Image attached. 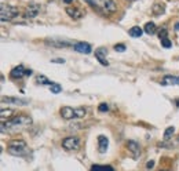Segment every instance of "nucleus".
Masks as SVG:
<instances>
[{
  "label": "nucleus",
  "mask_w": 179,
  "mask_h": 171,
  "mask_svg": "<svg viewBox=\"0 0 179 171\" xmlns=\"http://www.w3.org/2000/svg\"><path fill=\"white\" fill-rule=\"evenodd\" d=\"M32 124V119L25 115H19V116L13 117L11 120H7V123L4 120L2 121V131L6 130H11V131H18L22 128H28Z\"/></svg>",
  "instance_id": "nucleus-1"
},
{
  "label": "nucleus",
  "mask_w": 179,
  "mask_h": 171,
  "mask_svg": "<svg viewBox=\"0 0 179 171\" xmlns=\"http://www.w3.org/2000/svg\"><path fill=\"white\" fill-rule=\"evenodd\" d=\"M87 110L84 108H70V106H64L61 108V116L65 120H72V119H81L85 116Z\"/></svg>",
  "instance_id": "nucleus-2"
},
{
  "label": "nucleus",
  "mask_w": 179,
  "mask_h": 171,
  "mask_svg": "<svg viewBox=\"0 0 179 171\" xmlns=\"http://www.w3.org/2000/svg\"><path fill=\"white\" fill-rule=\"evenodd\" d=\"M7 152L13 156H18V158H22L28 153V146L25 144V141H11L7 146Z\"/></svg>",
  "instance_id": "nucleus-3"
},
{
  "label": "nucleus",
  "mask_w": 179,
  "mask_h": 171,
  "mask_svg": "<svg viewBox=\"0 0 179 171\" xmlns=\"http://www.w3.org/2000/svg\"><path fill=\"white\" fill-rule=\"evenodd\" d=\"M18 8L14 6L2 4V7H0V18H2V21H11L18 15Z\"/></svg>",
  "instance_id": "nucleus-4"
},
{
  "label": "nucleus",
  "mask_w": 179,
  "mask_h": 171,
  "mask_svg": "<svg viewBox=\"0 0 179 171\" xmlns=\"http://www.w3.org/2000/svg\"><path fill=\"white\" fill-rule=\"evenodd\" d=\"M62 148L66 151H76L80 148V139L77 137H68L62 141Z\"/></svg>",
  "instance_id": "nucleus-5"
},
{
  "label": "nucleus",
  "mask_w": 179,
  "mask_h": 171,
  "mask_svg": "<svg viewBox=\"0 0 179 171\" xmlns=\"http://www.w3.org/2000/svg\"><path fill=\"white\" fill-rule=\"evenodd\" d=\"M98 6H99V11H103L106 14L116 11V3L113 0H98Z\"/></svg>",
  "instance_id": "nucleus-6"
},
{
  "label": "nucleus",
  "mask_w": 179,
  "mask_h": 171,
  "mask_svg": "<svg viewBox=\"0 0 179 171\" xmlns=\"http://www.w3.org/2000/svg\"><path fill=\"white\" fill-rule=\"evenodd\" d=\"M40 13V6L37 3H29L25 11V18H34Z\"/></svg>",
  "instance_id": "nucleus-7"
},
{
  "label": "nucleus",
  "mask_w": 179,
  "mask_h": 171,
  "mask_svg": "<svg viewBox=\"0 0 179 171\" xmlns=\"http://www.w3.org/2000/svg\"><path fill=\"white\" fill-rule=\"evenodd\" d=\"M106 55H108V50H106L105 47H99L95 50V58L98 59V61L101 62V65H103V66L109 65L108 59H106Z\"/></svg>",
  "instance_id": "nucleus-8"
},
{
  "label": "nucleus",
  "mask_w": 179,
  "mask_h": 171,
  "mask_svg": "<svg viewBox=\"0 0 179 171\" xmlns=\"http://www.w3.org/2000/svg\"><path fill=\"white\" fill-rule=\"evenodd\" d=\"M73 48H74V51L81 53V54H90L92 51L91 44H90V43H84V41H79V43L73 44Z\"/></svg>",
  "instance_id": "nucleus-9"
},
{
  "label": "nucleus",
  "mask_w": 179,
  "mask_h": 171,
  "mask_svg": "<svg viewBox=\"0 0 179 171\" xmlns=\"http://www.w3.org/2000/svg\"><path fill=\"white\" fill-rule=\"evenodd\" d=\"M10 76H11L13 79H22L23 76H26V69L23 68L22 65H18V66H15V68L11 69Z\"/></svg>",
  "instance_id": "nucleus-10"
},
{
  "label": "nucleus",
  "mask_w": 179,
  "mask_h": 171,
  "mask_svg": "<svg viewBox=\"0 0 179 171\" xmlns=\"http://www.w3.org/2000/svg\"><path fill=\"white\" fill-rule=\"evenodd\" d=\"M127 146H128V151L131 152L132 158H138V156L141 155V146H139V144H138V142H135V141H128Z\"/></svg>",
  "instance_id": "nucleus-11"
},
{
  "label": "nucleus",
  "mask_w": 179,
  "mask_h": 171,
  "mask_svg": "<svg viewBox=\"0 0 179 171\" xmlns=\"http://www.w3.org/2000/svg\"><path fill=\"white\" fill-rule=\"evenodd\" d=\"M66 13H68V15L73 19H80L81 17L84 15V11H81V10H79V8H74V7H66Z\"/></svg>",
  "instance_id": "nucleus-12"
},
{
  "label": "nucleus",
  "mask_w": 179,
  "mask_h": 171,
  "mask_svg": "<svg viewBox=\"0 0 179 171\" xmlns=\"http://www.w3.org/2000/svg\"><path fill=\"white\" fill-rule=\"evenodd\" d=\"M109 148V139L105 135H99L98 137V149L101 153H105Z\"/></svg>",
  "instance_id": "nucleus-13"
},
{
  "label": "nucleus",
  "mask_w": 179,
  "mask_h": 171,
  "mask_svg": "<svg viewBox=\"0 0 179 171\" xmlns=\"http://www.w3.org/2000/svg\"><path fill=\"white\" fill-rule=\"evenodd\" d=\"M2 102L3 104H11V105H26L28 101L26 99H21V98H11V97H3L2 98Z\"/></svg>",
  "instance_id": "nucleus-14"
},
{
  "label": "nucleus",
  "mask_w": 179,
  "mask_h": 171,
  "mask_svg": "<svg viewBox=\"0 0 179 171\" xmlns=\"http://www.w3.org/2000/svg\"><path fill=\"white\" fill-rule=\"evenodd\" d=\"M163 86H179V77H176V76H165L163 83H161Z\"/></svg>",
  "instance_id": "nucleus-15"
},
{
  "label": "nucleus",
  "mask_w": 179,
  "mask_h": 171,
  "mask_svg": "<svg viewBox=\"0 0 179 171\" xmlns=\"http://www.w3.org/2000/svg\"><path fill=\"white\" fill-rule=\"evenodd\" d=\"M46 43L50 44V46H54V47H69V46H72L70 41H66V40H47Z\"/></svg>",
  "instance_id": "nucleus-16"
},
{
  "label": "nucleus",
  "mask_w": 179,
  "mask_h": 171,
  "mask_svg": "<svg viewBox=\"0 0 179 171\" xmlns=\"http://www.w3.org/2000/svg\"><path fill=\"white\" fill-rule=\"evenodd\" d=\"M145 32V30L142 29V28H141V26H132V28H131V29H130V36L131 37H141V36H142V33Z\"/></svg>",
  "instance_id": "nucleus-17"
},
{
  "label": "nucleus",
  "mask_w": 179,
  "mask_h": 171,
  "mask_svg": "<svg viewBox=\"0 0 179 171\" xmlns=\"http://www.w3.org/2000/svg\"><path fill=\"white\" fill-rule=\"evenodd\" d=\"M143 30H145V33H147V35H154L156 33V24L154 22H147L146 25H145Z\"/></svg>",
  "instance_id": "nucleus-18"
},
{
  "label": "nucleus",
  "mask_w": 179,
  "mask_h": 171,
  "mask_svg": "<svg viewBox=\"0 0 179 171\" xmlns=\"http://www.w3.org/2000/svg\"><path fill=\"white\" fill-rule=\"evenodd\" d=\"M36 83H39V84H43V86H51L53 83L48 80L46 76H43V75H40V76H37L36 77Z\"/></svg>",
  "instance_id": "nucleus-19"
},
{
  "label": "nucleus",
  "mask_w": 179,
  "mask_h": 171,
  "mask_svg": "<svg viewBox=\"0 0 179 171\" xmlns=\"http://www.w3.org/2000/svg\"><path fill=\"white\" fill-rule=\"evenodd\" d=\"M175 132V127L174 126H171V127H167V130L164 132V141H168V138L172 137V134Z\"/></svg>",
  "instance_id": "nucleus-20"
},
{
  "label": "nucleus",
  "mask_w": 179,
  "mask_h": 171,
  "mask_svg": "<svg viewBox=\"0 0 179 171\" xmlns=\"http://www.w3.org/2000/svg\"><path fill=\"white\" fill-rule=\"evenodd\" d=\"M13 113H14V110H13V109H4V108H3L2 112H0V116H2V119L4 120V119H7V117L11 116Z\"/></svg>",
  "instance_id": "nucleus-21"
},
{
  "label": "nucleus",
  "mask_w": 179,
  "mask_h": 171,
  "mask_svg": "<svg viewBox=\"0 0 179 171\" xmlns=\"http://www.w3.org/2000/svg\"><path fill=\"white\" fill-rule=\"evenodd\" d=\"M50 90L53 94H59L62 91V87L59 84H57V83H53V84L50 86Z\"/></svg>",
  "instance_id": "nucleus-22"
},
{
  "label": "nucleus",
  "mask_w": 179,
  "mask_h": 171,
  "mask_svg": "<svg viewBox=\"0 0 179 171\" xmlns=\"http://www.w3.org/2000/svg\"><path fill=\"white\" fill-rule=\"evenodd\" d=\"M160 41H161V46L165 47V48H170L172 46V43L170 41V39H168V36L167 37H163V39H160Z\"/></svg>",
  "instance_id": "nucleus-23"
},
{
  "label": "nucleus",
  "mask_w": 179,
  "mask_h": 171,
  "mask_svg": "<svg viewBox=\"0 0 179 171\" xmlns=\"http://www.w3.org/2000/svg\"><path fill=\"white\" fill-rule=\"evenodd\" d=\"M91 170H115L112 166H98V164H94L91 166Z\"/></svg>",
  "instance_id": "nucleus-24"
},
{
  "label": "nucleus",
  "mask_w": 179,
  "mask_h": 171,
  "mask_svg": "<svg viewBox=\"0 0 179 171\" xmlns=\"http://www.w3.org/2000/svg\"><path fill=\"white\" fill-rule=\"evenodd\" d=\"M153 13H154V14H157V15H158V14H163V13H164L163 6H158V4H156V6L153 7Z\"/></svg>",
  "instance_id": "nucleus-25"
},
{
  "label": "nucleus",
  "mask_w": 179,
  "mask_h": 171,
  "mask_svg": "<svg viewBox=\"0 0 179 171\" xmlns=\"http://www.w3.org/2000/svg\"><path fill=\"white\" fill-rule=\"evenodd\" d=\"M98 110H99V112H108V110H109V105H108V104H105V102L99 104Z\"/></svg>",
  "instance_id": "nucleus-26"
},
{
  "label": "nucleus",
  "mask_w": 179,
  "mask_h": 171,
  "mask_svg": "<svg viewBox=\"0 0 179 171\" xmlns=\"http://www.w3.org/2000/svg\"><path fill=\"white\" fill-rule=\"evenodd\" d=\"M115 50L116 51H120V53H123V51H125V46H124V44H116Z\"/></svg>",
  "instance_id": "nucleus-27"
},
{
  "label": "nucleus",
  "mask_w": 179,
  "mask_h": 171,
  "mask_svg": "<svg viewBox=\"0 0 179 171\" xmlns=\"http://www.w3.org/2000/svg\"><path fill=\"white\" fill-rule=\"evenodd\" d=\"M167 33H168V30L165 29V28H163V29H161V32H160V39H163V37H167Z\"/></svg>",
  "instance_id": "nucleus-28"
},
{
  "label": "nucleus",
  "mask_w": 179,
  "mask_h": 171,
  "mask_svg": "<svg viewBox=\"0 0 179 171\" xmlns=\"http://www.w3.org/2000/svg\"><path fill=\"white\" fill-rule=\"evenodd\" d=\"M51 62H54V64H64V62H65V59L64 58H57V59H53V61H51Z\"/></svg>",
  "instance_id": "nucleus-29"
},
{
  "label": "nucleus",
  "mask_w": 179,
  "mask_h": 171,
  "mask_svg": "<svg viewBox=\"0 0 179 171\" xmlns=\"http://www.w3.org/2000/svg\"><path fill=\"white\" fill-rule=\"evenodd\" d=\"M153 166H154V162H153V160H150V162H149V163H147V164H146V167H147V168H153Z\"/></svg>",
  "instance_id": "nucleus-30"
},
{
  "label": "nucleus",
  "mask_w": 179,
  "mask_h": 171,
  "mask_svg": "<svg viewBox=\"0 0 179 171\" xmlns=\"http://www.w3.org/2000/svg\"><path fill=\"white\" fill-rule=\"evenodd\" d=\"M72 2H73V0H64L65 4H69V3H72Z\"/></svg>",
  "instance_id": "nucleus-31"
},
{
  "label": "nucleus",
  "mask_w": 179,
  "mask_h": 171,
  "mask_svg": "<svg viewBox=\"0 0 179 171\" xmlns=\"http://www.w3.org/2000/svg\"><path fill=\"white\" fill-rule=\"evenodd\" d=\"M175 105H176V106L179 108V98H176V99H175Z\"/></svg>",
  "instance_id": "nucleus-32"
},
{
  "label": "nucleus",
  "mask_w": 179,
  "mask_h": 171,
  "mask_svg": "<svg viewBox=\"0 0 179 171\" xmlns=\"http://www.w3.org/2000/svg\"><path fill=\"white\" fill-rule=\"evenodd\" d=\"M30 75H32V71L29 69V71H26V76H30Z\"/></svg>",
  "instance_id": "nucleus-33"
},
{
  "label": "nucleus",
  "mask_w": 179,
  "mask_h": 171,
  "mask_svg": "<svg viewBox=\"0 0 179 171\" xmlns=\"http://www.w3.org/2000/svg\"><path fill=\"white\" fill-rule=\"evenodd\" d=\"M175 30H179V22L175 24Z\"/></svg>",
  "instance_id": "nucleus-34"
},
{
  "label": "nucleus",
  "mask_w": 179,
  "mask_h": 171,
  "mask_svg": "<svg viewBox=\"0 0 179 171\" xmlns=\"http://www.w3.org/2000/svg\"><path fill=\"white\" fill-rule=\"evenodd\" d=\"M178 142H179V135H178Z\"/></svg>",
  "instance_id": "nucleus-35"
},
{
  "label": "nucleus",
  "mask_w": 179,
  "mask_h": 171,
  "mask_svg": "<svg viewBox=\"0 0 179 171\" xmlns=\"http://www.w3.org/2000/svg\"><path fill=\"white\" fill-rule=\"evenodd\" d=\"M130 2H134V0H130Z\"/></svg>",
  "instance_id": "nucleus-36"
}]
</instances>
